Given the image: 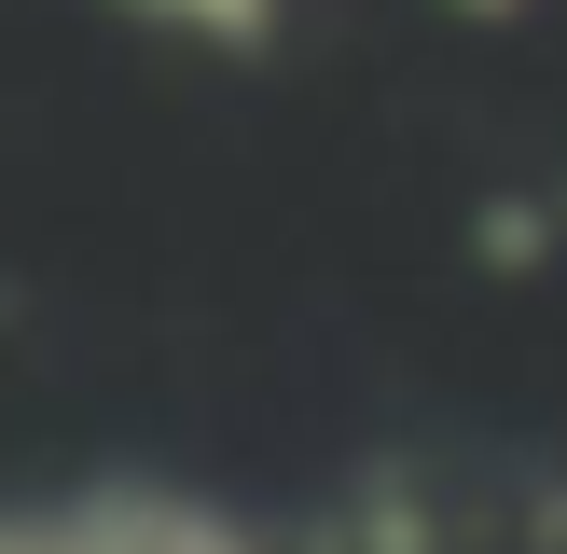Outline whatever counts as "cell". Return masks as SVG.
Returning <instances> with one entry per match:
<instances>
[{"label":"cell","mask_w":567,"mask_h":554,"mask_svg":"<svg viewBox=\"0 0 567 554\" xmlns=\"http://www.w3.org/2000/svg\"><path fill=\"white\" fill-rule=\"evenodd\" d=\"M153 14L208 28V42H264V14H277V0H153Z\"/></svg>","instance_id":"6da1fadb"}]
</instances>
